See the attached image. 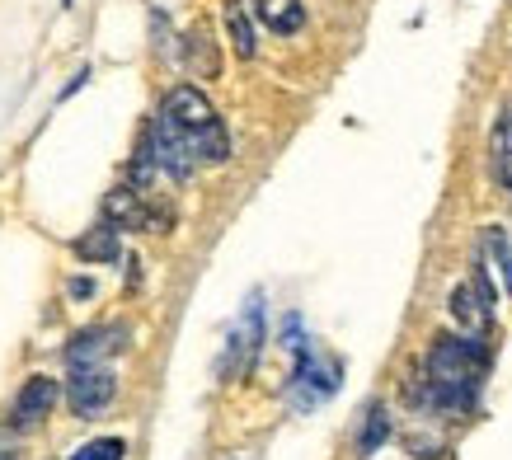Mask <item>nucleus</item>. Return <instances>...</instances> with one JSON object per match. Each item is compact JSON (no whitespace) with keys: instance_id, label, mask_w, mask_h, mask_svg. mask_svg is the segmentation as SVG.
I'll return each mask as SVG.
<instances>
[{"instance_id":"7ed1b4c3","label":"nucleus","mask_w":512,"mask_h":460,"mask_svg":"<svg viewBox=\"0 0 512 460\" xmlns=\"http://www.w3.org/2000/svg\"><path fill=\"white\" fill-rule=\"evenodd\" d=\"M339 381H343L339 357H325V353H315V348H301V353H296L292 381H287V399H292L296 414H311V409H320V404L339 390Z\"/></svg>"},{"instance_id":"0eeeda50","label":"nucleus","mask_w":512,"mask_h":460,"mask_svg":"<svg viewBox=\"0 0 512 460\" xmlns=\"http://www.w3.org/2000/svg\"><path fill=\"white\" fill-rule=\"evenodd\" d=\"M118 395V381H113L104 367H71V385H66V399H71V414L76 418H94L104 414Z\"/></svg>"},{"instance_id":"ddd939ff","label":"nucleus","mask_w":512,"mask_h":460,"mask_svg":"<svg viewBox=\"0 0 512 460\" xmlns=\"http://www.w3.org/2000/svg\"><path fill=\"white\" fill-rule=\"evenodd\" d=\"M390 442V414L381 409V404H372L367 409V418H362V437H357V456H376L381 446Z\"/></svg>"},{"instance_id":"9d476101","label":"nucleus","mask_w":512,"mask_h":460,"mask_svg":"<svg viewBox=\"0 0 512 460\" xmlns=\"http://www.w3.org/2000/svg\"><path fill=\"white\" fill-rule=\"evenodd\" d=\"M76 254L85 263H118V254H123V245H118V226H94V230H85L76 240Z\"/></svg>"},{"instance_id":"f03ea898","label":"nucleus","mask_w":512,"mask_h":460,"mask_svg":"<svg viewBox=\"0 0 512 460\" xmlns=\"http://www.w3.org/2000/svg\"><path fill=\"white\" fill-rule=\"evenodd\" d=\"M156 118L184 141L188 155H193L198 165H226V160H231V132H226V123H221L217 108H212V99H207L198 85H174V90L165 94V104H160Z\"/></svg>"},{"instance_id":"9b49d317","label":"nucleus","mask_w":512,"mask_h":460,"mask_svg":"<svg viewBox=\"0 0 512 460\" xmlns=\"http://www.w3.org/2000/svg\"><path fill=\"white\" fill-rule=\"evenodd\" d=\"M249 10L264 19L273 33H296L301 29V19H306L301 0H249Z\"/></svg>"},{"instance_id":"a211bd4d","label":"nucleus","mask_w":512,"mask_h":460,"mask_svg":"<svg viewBox=\"0 0 512 460\" xmlns=\"http://www.w3.org/2000/svg\"><path fill=\"white\" fill-rule=\"evenodd\" d=\"M66 292H71V296H90L94 282H90V277H71V287H66Z\"/></svg>"},{"instance_id":"423d86ee","label":"nucleus","mask_w":512,"mask_h":460,"mask_svg":"<svg viewBox=\"0 0 512 460\" xmlns=\"http://www.w3.org/2000/svg\"><path fill=\"white\" fill-rule=\"evenodd\" d=\"M104 221L118 230H156V226H170V212H156L151 193L123 179V184L104 198Z\"/></svg>"},{"instance_id":"dca6fc26","label":"nucleus","mask_w":512,"mask_h":460,"mask_svg":"<svg viewBox=\"0 0 512 460\" xmlns=\"http://www.w3.org/2000/svg\"><path fill=\"white\" fill-rule=\"evenodd\" d=\"M127 456V442L123 437H94V442L76 446L66 460H123Z\"/></svg>"},{"instance_id":"20e7f679","label":"nucleus","mask_w":512,"mask_h":460,"mask_svg":"<svg viewBox=\"0 0 512 460\" xmlns=\"http://www.w3.org/2000/svg\"><path fill=\"white\" fill-rule=\"evenodd\" d=\"M264 348V296H249L245 301V315L235 320L231 338H226V353H221V367L217 376L221 381H235L254 367V357Z\"/></svg>"},{"instance_id":"39448f33","label":"nucleus","mask_w":512,"mask_h":460,"mask_svg":"<svg viewBox=\"0 0 512 460\" xmlns=\"http://www.w3.org/2000/svg\"><path fill=\"white\" fill-rule=\"evenodd\" d=\"M447 310L466 338H484L494 329V287H489V277L475 273L466 282H456L447 296Z\"/></svg>"},{"instance_id":"2eb2a0df","label":"nucleus","mask_w":512,"mask_h":460,"mask_svg":"<svg viewBox=\"0 0 512 460\" xmlns=\"http://www.w3.org/2000/svg\"><path fill=\"white\" fill-rule=\"evenodd\" d=\"M494 169H498V179L512 188V108L494 127Z\"/></svg>"},{"instance_id":"1a4fd4ad","label":"nucleus","mask_w":512,"mask_h":460,"mask_svg":"<svg viewBox=\"0 0 512 460\" xmlns=\"http://www.w3.org/2000/svg\"><path fill=\"white\" fill-rule=\"evenodd\" d=\"M118 329H109V324H94V329H80L71 343H66V362L71 367H94L104 353H113L118 348Z\"/></svg>"},{"instance_id":"4468645a","label":"nucleus","mask_w":512,"mask_h":460,"mask_svg":"<svg viewBox=\"0 0 512 460\" xmlns=\"http://www.w3.org/2000/svg\"><path fill=\"white\" fill-rule=\"evenodd\" d=\"M226 29L240 57H254V24H249V0H226Z\"/></svg>"},{"instance_id":"f3484780","label":"nucleus","mask_w":512,"mask_h":460,"mask_svg":"<svg viewBox=\"0 0 512 460\" xmlns=\"http://www.w3.org/2000/svg\"><path fill=\"white\" fill-rule=\"evenodd\" d=\"M282 348H287V353H301V348H311V343L301 338V315H287V320H282Z\"/></svg>"},{"instance_id":"f8f14e48","label":"nucleus","mask_w":512,"mask_h":460,"mask_svg":"<svg viewBox=\"0 0 512 460\" xmlns=\"http://www.w3.org/2000/svg\"><path fill=\"white\" fill-rule=\"evenodd\" d=\"M484 259L498 268V277H503V287L512 296V240L503 226H484Z\"/></svg>"},{"instance_id":"f257e3e1","label":"nucleus","mask_w":512,"mask_h":460,"mask_svg":"<svg viewBox=\"0 0 512 460\" xmlns=\"http://www.w3.org/2000/svg\"><path fill=\"white\" fill-rule=\"evenodd\" d=\"M489 371L484 338L466 334H437L423 362V381L414 385V404L433 409V414H466L475 409V395Z\"/></svg>"},{"instance_id":"6e6552de","label":"nucleus","mask_w":512,"mask_h":460,"mask_svg":"<svg viewBox=\"0 0 512 460\" xmlns=\"http://www.w3.org/2000/svg\"><path fill=\"white\" fill-rule=\"evenodd\" d=\"M57 395H62V385L52 381V376H29V381L19 385V395H15V428L19 432H29L38 428L47 414H52V404H57Z\"/></svg>"}]
</instances>
